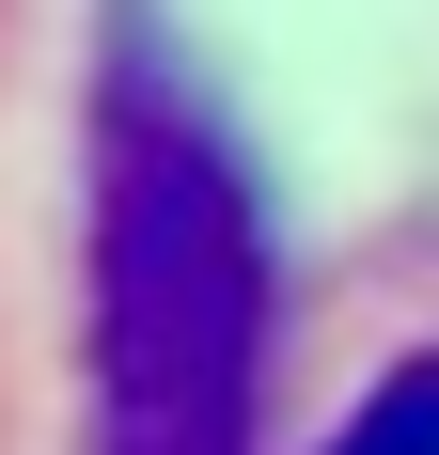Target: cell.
<instances>
[{
  "label": "cell",
  "mask_w": 439,
  "mask_h": 455,
  "mask_svg": "<svg viewBox=\"0 0 439 455\" xmlns=\"http://www.w3.org/2000/svg\"><path fill=\"white\" fill-rule=\"evenodd\" d=\"M314 455H439V346H408V362L361 377V409L330 424Z\"/></svg>",
  "instance_id": "obj_2"
},
{
  "label": "cell",
  "mask_w": 439,
  "mask_h": 455,
  "mask_svg": "<svg viewBox=\"0 0 439 455\" xmlns=\"http://www.w3.org/2000/svg\"><path fill=\"white\" fill-rule=\"evenodd\" d=\"M267 204L157 16L94 63V188H79V409L94 455H251L267 440Z\"/></svg>",
  "instance_id": "obj_1"
}]
</instances>
